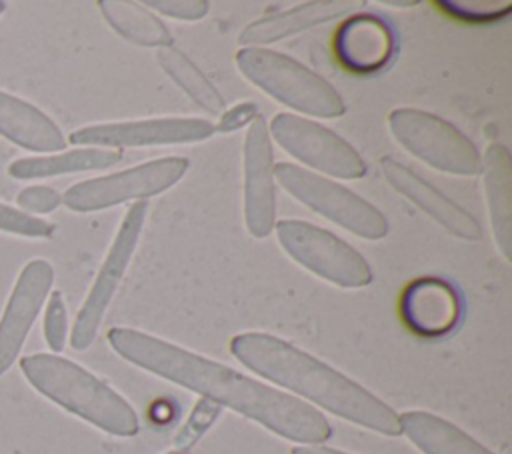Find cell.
Returning <instances> with one entry per match:
<instances>
[{"label":"cell","mask_w":512,"mask_h":454,"mask_svg":"<svg viewBox=\"0 0 512 454\" xmlns=\"http://www.w3.org/2000/svg\"><path fill=\"white\" fill-rule=\"evenodd\" d=\"M0 230L8 232V234L24 236V238H50L54 234L56 226L42 218L28 216L18 208L0 202Z\"/></svg>","instance_id":"obj_26"},{"label":"cell","mask_w":512,"mask_h":454,"mask_svg":"<svg viewBox=\"0 0 512 454\" xmlns=\"http://www.w3.org/2000/svg\"><path fill=\"white\" fill-rule=\"evenodd\" d=\"M366 6L364 0H312L298 4L288 10H280L268 16H262L250 22L238 36V42L246 48H262L264 44H272L284 40L288 36L300 34L314 26L354 16Z\"/></svg>","instance_id":"obj_15"},{"label":"cell","mask_w":512,"mask_h":454,"mask_svg":"<svg viewBox=\"0 0 512 454\" xmlns=\"http://www.w3.org/2000/svg\"><path fill=\"white\" fill-rule=\"evenodd\" d=\"M222 412V406L200 398L186 422L180 426V430L174 436V446L164 454H190L192 448L200 442V438L212 428V424L218 420Z\"/></svg>","instance_id":"obj_24"},{"label":"cell","mask_w":512,"mask_h":454,"mask_svg":"<svg viewBox=\"0 0 512 454\" xmlns=\"http://www.w3.org/2000/svg\"><path fill=\"white\" fill-rule=\"evenodd\" d=\"M20 370L42 396L92 426L114 436H134L140 430L138 414L128 400L80 364L38 352L24 356Z\"/></svg>","instance_id":"obj_3"},{"label":"cell","mask_w":512,"mask_h":454,"mask_svg":"<svg viewBox=\"0 0 512 454\" xmlns=\"http://www.w3.org/2000/svg\"><path fill=\"white\" fill-rule=\"evenodd\" d=\"M98 8L108 26L132 44L160 50L172 46L174 42L166 24L154 12H150L146 6L138 2L100 0Z\"/></svg>","instance_id":"obj_22"},{"label":"cell","mask_w":512,"mask_h":454,"mask_svg":"<svg viewBox=\"0 0 512 454\" xmlns=\"http://www.w3.org/2000/svg\"><path fill=\"white\" fill-rule=\"evenodd\" d=\"M122 160L120 150L110 148H74L60 154L18 158L10 162L8 174L16 180H36L52 178L62 174L86 172V170H104Z\"/></svg>","instance_id":"obj_21"},{"label":"cell","mask_w":512,"mask_h":454,"mask_svg":"<svg viewBox=\"0 0 512 454\" xmlns=\"http://www.w3.org/2000/svg\"><path fill=\"white\" fill-rule=\"evenodd\" d=\"M484 192L488 200L490 226L500 254L510 260L512 248V162L506 146L488 144L482 154Z\"/></svg>","instance_id":"obj_19"},{"label":"cell","mask_w":512,"mask_h":454,"mask_svg":"<svg viewBox=\"0 0 512 454\" xmlns=\"http://www.w3.org/2000/svg\"><path fill=\"white\" fill-rule=\"evenodd\" d=\"M268 134L292 158L322 174L356 180L368 172L366 162L350 142L310 118L280 112L268 124Z\"/></svg>","instance_id":"obj_9"},{"label":"cell","mask_w":512,"mask_h":454,"mask_svg":"<svg viewBox=\"0 0 512 454\" xmlns=\"http://www.w3.org/2000/svg\"><path fill=\"white\" fill-rule=\"evenodd\" d=\"M274 180L298 202L358 238L380 240L388 234V220L374 204L330 178L290 162H278Z\"/></svg>","instance_id":"obj_5"},{"label":"cell","mask_w":512,"mask_h":454,"mask_svg":"<svg viewBox=\"0 0 512 454\" xmlns=\"http://www.w3.org/2000/svg\"><path fill=\"white\" fill-rule=\"evenodd\" d=\"M44 338L52 352H62L68 338V312L62 294L56 290L50 294L44 312Z\"/></svg>","instance_id":"obj_27"},{"label":"cell","mask_w":512,"mask_h":454,"mask_svg":"<svg viewBox=\"0 0 512 454\" xmlns=\"http://www.w3.org/2000/svg\"><path fill=\"white\" fill-rule=\"evenodd\" d=\"M146 214H148L146 200L134 202L126 210V214L118 226V232L108 248V254L102 260V266L92 282V288L88 290V294L76 314V320L72 324L70 346L74 350H86L94 342L98 328L102 324V318H104V314H106V310H108V306L128 270V264L134 256L136 244H138L142 228H144Z\"/></svg>","instance_id":"obj_10"},{"label":"cell","mask_w":512,"mask_h":454,"mask_svg":"<svg viewBox=\"0 0 512 454\" xmlns=\"http://www.w3.org/2000/svg\"><path fill=\"white\" fill-rule=\"evenodd\" d=\"M146 8H152L168 18L194 22L208 14L210 4L206 0H146Z\"/></svg>","instance_id":"obj_29"},{"label":"cell","mask_w":512,"mask_h":454,"mask_svg":"<svg viewBox=\"0 0 512 454\" xmlns=\"http://www.w3.org/2000/svg\"><path fill=\"white\" fill-rule=\"evenodd\" d=\"M188 166L190 162L182 156H166L114 174L88 178L72 184L62 194V204L74 212H96L130 200H146L172 188Z\"/></svg>","instance_id":"obj_8"},{"label":"cell","mask_w":512,"mask_h":454,"mask_svg":"<svg viewBox=\"0 0 512 454\" xmlns=\"http://www.w3.org/2000/svg\"><path fill=\"white\" fill-rule=\"evenodd\" d=\"M52 282L54 268L44 258H32L20 270L0 316V376L16 362L50 294Z\"/></svg>","instance_id":"obj_13"},{"label":"cell","mask_w":512,"mask_h":454,"mask_svg":"<svg viewBox=\"0 0 512 454\" xmlns=\"http://www.w3.org/2000/svg\"><path fill=\"white\" fill-rule=\"evenodd\" d=\"M234 62L246 80L296 112L314 118H338L346 112V102L336 88L288 54L240 48Z\"/></svg>","instance_id":"obj_4"},{"label":"cell","mask_w":512,"mask_h":454,"mask_svg":"<svg viewBox=\"0 0 512 454\" xmlns=\"http://www.w3.org/2000/svg\"><path fill=\"white\" fill-rule=\"evenodd\" d=\"M380 170L382 176L398 194L408 198L444 230L462 240L474 242L482 238V226L468 210H464L460 204L444 196L440 190H436L430 182L412 172L408 166L390 156H384L380 160Z\"/></svg>","instance_id":"obj_14"},{"label":"cell","mask_w":512,"mask_h":454,"mask_svg":"<svg viewBox=\"0 0 512 454\" xmlns=\"http://www.w3.org/2000/svg\"><path fill=\"white\" fill-rule=\"evenodd\" d=\"M256 116H260V114H258V106L254 102H240L220 114V120L214 126V130L222 132V134H230V132H236L242 126L250 124Z\"/></svg>","instance_id":"obj_30"},{"label":"cell","mask_w":512,"mask_h":454,"mask_svg":"<svg viewBox=\"0 0 512 454\" xmlns=\"http://www.w3.org/2000/svg\"><path fill=\"white\" fill-rule=\"evenodd\" d=\"M388 126L404 150L440 172L456 176H478L482 172V156L474 142L432 112L396 108L388 114Z\"/></svg>","instance_id":"obj_6"},{"label":"cell","mask_w":512,"mask_h":454,"mask_svg":"<svg viewBox=\"0 0 512 454\" xmlns=\"http://www.w3.org/2000/svg\"><path fill=\"white\" fill-rule=\"evenodd\" d=\"M230 352L258 376L348 422L384 436L400 434L398 414L384 400L340 370L278 336L242 332L230 340Z\"/></svg>","instance_id":"obj_2"},{"label":"cell","mask_w":512,"mask_h":454,"mask_svg":"<svg viewBox=\"0 0 512 454\" xmlns=\"http://www.w3.org/2000/svg\"><path fill=\"white\" fill-rule=\"evenodd\" d=\"M404 434L422 454H494L456 424L426 410H408L398 416Z\"/></svg>","instance_id":"obj_20"},{"label":"cell","mask_w":512,"mask_h":454,"mask_svg":"<svg viewBox=\"0 0 512 454\" xmlns=\"http://www.w3.org/2000/svg\"><path fill=\"white\" fill-rule=\"evenodd\" d=\"M290 454H350V452L336 450V448L322 446V444H300V446H294L290 450Z\"/></svg>","instance_id":"obj_31"},{"label":"cell","mask_w":512,"mask_h":454,"mask_svg":"<svg viewBox=\"0 0 512 454\" xmlns=\"http://www.w3.org/2000/svg\"><path fill=\"white\" fill-rule=\"evenodd\" d=\"M274 230L286 254L312 274L342 288H362L372 282L368 260L330 230L294 218L276 220Z\"/></svg>","instance_id":"obj_7"},{"label":"cell","mask_w":512,"mask_h":454,"mask_svg":"<svg viewBox=\"0 0 512 454\" xmlns=\"http://www.w3.org/2000/svg\"><path fill=\"white\" fill-rule=\"evenodd\" d=\"M214 124L206 118H146L104 122L70 132L68 142L82 148H140L202 142L214 134Z\"/></svg>","instance_id":"obj_11"},{"label":"cell","mask_w":512,"mask_h":454,"mask_svg":"<svg viewBox=\"0 0 512 454\" xmlns=\"http://www.w3.org/2000/svg\"><path fill=\"white\" fill-rule=\"evenodd\" d=\"M0 136L30 152H58L66 138L56 122L32 102L0 90Z\"/></svg>","instance_id":"obj_18"},{"label":"cell","mask_w":512,"mask_h":454,"mask_svg":"<svg viewBox=\"0 0 512 454\" xmlns=\"http://www.w3.org/2000/svg\"><path fill=\"white\" fill-rule=\"evenodd\" d=\"M334 50L350 72L374 74L390 62L394 34L382 18L358 12L342 22L334 38Z\"/></svg>","instance_id":"obj_16"},{"label":"cell","mask_w":512,"mask_h":454,"mask_svg":"<svg viewBox=\"0 0 512 454\" xmlns=\"http://www.w3.org/2000/svg\"><path fill=\"white\" fill-rule=\"evenodd\" d=\"M108 344L130 364L226 406L286 440L322 444L332 436L326 416L304 400L164 338L118 326L108 330Z\"/></svg>","instance_id":"obj_1"},{"label":"cell","mask_w":512,"mask_h":454,"mask_svg":"<svg viewBox=\"0 0 512 454\" xmlns=\"http://www.w3.org/2000/svg\"><path fill=\"white\" fill-rule=\"evenodd\" d=\"M438 8H442L446 14L470 22V24H490L498 22L500 18L508 16L512 2H460V0H442L436 2Z\"/></svg>","instance_id":"obj_25"},{"label":"cell","mask_w":512,"mask_h":454,"mask_svg":"<svg viewBox=\"0 0 512 454\" xmlns=\"http://www.w3.org/2000/svg\"><path fill=\"white\" fill-rule=\"evenodd\" d=\"M384 4H390V6H400V8H410V6H416L418 2H416V0H386Z\"/></svg>","instance_id":"obj_32"},{"label":"cell","mask_w":512,"mask_h":454,"mask_svg":"<svg viewBox=\"0 0 512 454\" xmlns=\"http://www.w3.org/2000/svg\"><path fill=\"white\" fill-rule=\"evenodd\" d=\"M4 10H6V4H4V2H0V14H2Z\"/></svg>","instance_id":"obj_33"},{"label":"cell","mask_w":512,"mask_h":454,"mask_svg":"<svg viewBox=\"0 0 512 454\" xmlns=\"http://www.w3.org/2000/svg\"><path fill=\"white\" fill-rule=\"evenodd\" d=\"M16 204L28 216L50 214L62 204V194L50 186H28L18 192Z\"/></svg>","instance_id":"obj_28"},{"label":"cell","mask_w":512,"mask_h":454,"mask_svg":"<svg viewBox=\"0 0 512 454\" xmlns=\"http://www.w3.org/2000/svg\"><path fill=\"white\" fill-rule=\"evenodd\" d=\"M156 60L160 68L168 74L172 82H176L184 94L196 102L204 112L212 116H220L226 110V102L218 88L208 80V76L178 48L168 46L156 52Z\"/></svg>","instance_id":"obj_23"},{"label":"cell","mask_w":512,"mask_h":454,"mask_svg":"<svg viewBox=\"0 0 512 454\" xmlns=\"http://www.w3.org/2000/svg\"><path fill=\"white\" fill-rule=\"evenodd\" d=\"M400 312L412 332L434 338L448 334L456 326L460 298L452 284L440 278H418L406 286Z\"/></svg>","instance_id":"obj_17"},{"label":"cell","mask_w":512,"mask_h":454,"mask_svg":"<svg viewBox=\"0 0 512 454\" xmlns=\"http://www.w3.org/2000/svg\"><path fill=\"white\" fill-rule=\"evenodd\" d=\"M244 222L254 238H266L276 224L274 150L262 116L248 124L244 136Z\"/></svg>","instance_id":"obj_12"}]
</instances>
